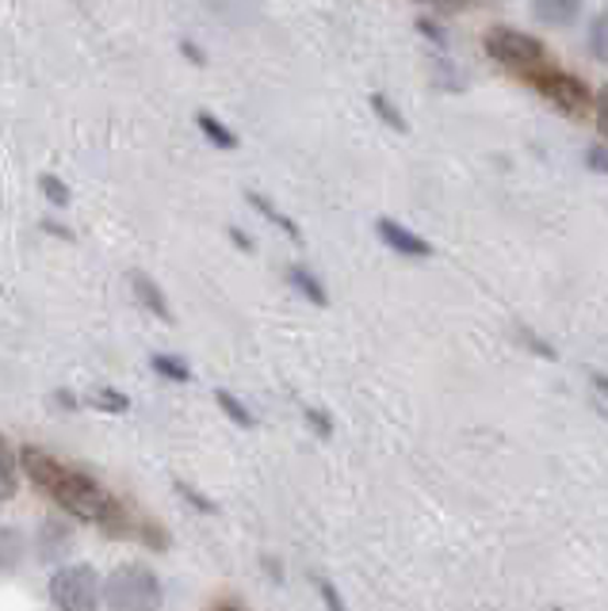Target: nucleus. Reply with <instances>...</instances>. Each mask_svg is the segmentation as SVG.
I'll return each instance as SVG.
<instances>
[{"label": "nucleus", "instance_id": "obj_1", "mask_svg": "<svg viewBox=\"0 0 608 611\" xmlns=\"http://www.w3.org/2000/svg\"><path fill=\"white\" fill-rule=\"evenodd\" d=\"M103 604L111 611H165L162 577L142 562H123L103 581Z\"/></svg>", "mask_w": 608, "mask_h": 611}, {"label": "nucleus", "instance_id": "obj_2", "mask_svg": "<svg viewBox=\"0 0 608 611\" xmlns=\"http://www.w3.org/2000/svg\"><path fill=\"white\" fill-rule=\"evenodd\" d=\"M483 46L498 66L513 69V74H521V77H532V74H540V69H548V51H543L540 38L524 35V31H517V27H506V23L486 31Z\"/></svg>", "mask_w": 608, "mask_h": 611}, {"label": "nucleus", "instance_id": "obj_3", "mask_svg": "<svg viewBox=\"0 0 608 611\" xmlns=\"http://www.w3.org/2000/svg\"><path fill=\"white\" fill-rule=\"evenodd\" d=\"M46 592H51L58 611H100V577L85 562L54 569L51 581H46Z\"/></svg>", "mask_w": 608, "mask_h": 611}, {"label": "nucleus", "instance_id": "obj_4", "mask_svg": "<svg viewBox=\"0 0 608 611\" xmlns=\"http://www.w3.org/2000/svg\"><path fill=\"white\" fill-rule=\"evenodd\" d=\"M528 80H532L535 92H540L551 108L563 111V115L582 119L589 111V88H586V80H578L574 74H563V69H540V74H532Z\"/></svg>", "mask_w": 608, "mask_h": 611}, {"label": "nucleus", "instance_id": "obj_5", "mask_svg": "<svg viewBox=\"0 0 608 611\" xmlns=\"http://www.w3.org/2000/svg\"><path fill=\"white\" fill-rule=\"evenodd\" d=\"M15 463L23 466V474H27L43 493L54 486V478H58V470H62L58 458H54L51 452H43V447H23V452H15Z\"/></svg>", "mask_w": 608, "mask_h": 611}, {"label": "nucleus", "instance_id": "obj_6", "mask_svg": "<svg viewBox=\"0 0 608 611\" xmlns=\"http://www.w3.org/2000/svg\"><path fill=\"white\" fill-rule=\"evenodd\" d=\"M375 230H379V237L387 241L395 253H402V256H429V253H433L425 237H418L413 230L398 226L395 219H379V222H375Z\"/></svg>", "mask_w": 608, "mask_h": 611}, {"label": "nucleus", "instance_id": "obj_7", "mask_svg": "<svg viewBox=\"0 0 608 611\" xmlns=\"http://www.w3.org/2000/svg\"><path fill=\"white\" fill-rule=\"evenodd\" d=\"M528 12H532V20L543 23V27H571L582 15V4L578 0H535Z\"/></svg>", "mask_w": 608, "mask_h": 611}, {"label": "nucleus", "instance_id": "obj_8", "mask_svg": "<svg viewBox=\"0 0 608 611\" xmlns=\"http://www.w3.org/2000/svg\"><path fill=\"white\" fill-rule=\"evenodd\" d=\"M131 287H134V295H139V302L146 306L154 318L173 321V310H169V302H165V291L154 284V279H150V276H131Z\"/></svg>", "mask_w": 608, "mask_h": 611}, {"label": "nucleus", "instance_id": "obj_9", "mask_svg": "<svg viewBox=\"0 0 608 611\" xmlns=\"http://www.w3.org/2000/svg\"><path fill=\"white\" fill-rule=\"evenodd\" d=\"M287 284H291L299 295H307V302H314V306H325V302H330V299H325V287L314 279V271L302 268V264H295V268H287Z\"/></svg>", "mask_w": 608, "mask_h": 611}, {"label": "nucleus", "instance_id": "obj_10", "mask_svg": "<svg viewBox=\"0 0 608 611\" xmlns=\"http://www.w3.org/2000/svg\"><path fill=\"white\" fill-rule=\"evenodd\" d=\"M589 54H594L601 66H608V8H601V12L589 20Z\"/></svg>", "mask_w": 608, "mask_h": 611}, {"label": "nucleus", "instance_id": "obj_11", "mask_svg": "<svg viewBox=\"0 0 608 611\" xmlns=\"http://www.w3.org/2000/svg\"><path fill=\"white\" fill-rule=\"evenodd\" d=\"M250 203H253V207H257V211L264 214V219H268V222H272V226H276V230H284V233H287V237H295V241H299V237H302V233H299V226H295V222H291V219H287V214H284V211H279V207H276V203H268V199H264V196H257V191H250Z\"/></svg>", "mask_w": 608, "mask_h": 611}, {"label": "nucleus", "instance_id": "obj_12", "mask_svg": "<svg viewBox=\"0 0 608 611\" xmlns=\"http://www.w3.org/2000/svg\"><path fill=\"white\" fill-rule=\"evenodd\" d=\"M196 123H199V131H203L207 138H211L219 149H234V146H237L234 131H226V126L219 123V115H211V111H199V115H196Z\"/></svg>", "mask_w": 608, "mask_h": 611}, {"label": "nucleus", "instance_id": "obj_13", "mask_svg": "<svg viewBox=\"0 0 608 611\" xmlns=\"http://www.w3.org/2000/svg\"><path fill=\"white\" fill-rule=\"evenodd\" d=\"M214 401H219V409H222V413H226L234 424H242V429H253V424H257V421H253V413H250V409H245L242 401H237L230 390H214Z\"/></svg>", "mask_w": 608, "mask_h": 611}, {"label": "nucleus", "instance_id": "obj_14", "mask_svg": "<svg viewBox=\"0 0 608 611\" xmlns=\"http://www.w3.org/2000/svg\"><path fill=\"white\" fill-rule=\"evenodd\" d=\"M372 108H375V115H379L383 123L390 126V131L406 134V119H402V111H398L395 103L387 100V96H383V92H375V96H372Z\"/></svg>", "mask_w": 608, "mask_h": 611}, {"label": "nucleus", "instance_id": "obj_15", "mask_svg": "<svg viewBox=\"0 0 608 611\" xmlns=\"http://www.w3.org/2000/svg\"><path fill=\"white\" fill-rule=\"evenodd\" d=\"M150 364H154L157 375H165V379H173V382H188L191 379V371L184 367L180 356H154Z\"/></svg>", "mask_w": 608, "mask_h": 611}, {"label": "nucleus", "instance_id": "obj_16", "mask_svg": "<svg viewBox=\"0 0 608 611\" xmlns=\"http://www.w3.org/2000/svg\"><path fill=\"white\" fill-rule=\"evenodd\" d=\"M15 452H12V444H8L4 436H0V486H12V474H15Z\"/></svg>", "mask_w": 608, "mask_h": 611}, {"label": "nucleus", "instance_id": "obj_17", "mask_svg": "<svg viewBox=\"0 0 608 611\" xmlns=\"http://www.w3.org/2000/svg\"><path fill=\"white\" fill-rule=\"evenodd\" d=\"M517 341H524L528 348L535 352V356H543V359H555V348H551L548 341H540V336H535V333H532V329H528V325H521V329H517Z\"/></svg>", "mask_w": 608, "mask_h": 611}, {"label": "nucleus", "instance_id": "obj_18", "mask_svg": "<svg viewBox=\"0 0 608 611\" xmlns=\"http://www.w3.org/2000/svg\"><path fill=\"white\" fill-rule=\"evenodd\" d=\"M314 585H318V592H322V600H325V611H349L345 608V597L333 589V581H325V577H314Z\"/></svg>", "mask_w": 608, "mask_h": 611}, {"label": "nucleus", "instance_id": "obj_19", "mask_svg": "<svg viewBox=\"0 0 608 611\" xmlns=\"http://www.w3.org/2000/svg\"><path fill=\"white\" fill-rule=\"evenodd\" d=\"M43 191H46V199H51L54 207H66L69 203V188L58 180V176H43Z\"/></svg>", "mask_w": 608, "mask_h": 611}, {"label": "nucleus", "instance_id": "obj_20", "mask_svg": "<svg viewBox=\"0 0 608 611\" xmlns=\"http://www.w3.org/2000/svg\"><path fill=\"white\" fill-rule=\"evenodd\" d=\"M586 165L594 168V173L608 176V149H605V146H589V153H586Z\"/></svg>", "mask_w": 608, "mask_h": 611}, {"label": "nucleus", "instance_id": "obj_21", "mask_svg": "<svg viewBox=\"0 0 608 611\" xmlns=\"http://www.w3.org/2000/svg\"><path fill=\"white\" fill-rule=\"evenodd\" d=\"M96 406H100V409H115V413H126V398H119L115 390H100Z\"/></svg>", "mask_w": 608, "mask_h": 611}, {"label": "nucleus", "instance_id": "obj_22", "mask_svg": "<svg viewBox=\"0 0 608 611\" xmlns=\"http://www.w3.org/2000/svg\"><path fill=\"white\" fill-rule=\"evenodd\" d=\"M597 131H601V138H608V88L597 92Z\"/></svg>", "mask_w": 608, "mask_h": 611}, {"label": "nucleus", "instance_id": "obj_23", "mask_svg": "<svg viewBox=\"0 0 608 611\" xmlns=\"http://www.w3.org/2000/svg\"><path fill=\"white\" fill-rule=\"evenodd\" d=\"M307 421L314 424L318 436H330V416H325V413H318V409H307Z\"/></svg>", "mask_w": 608, "mask_h": 611}, {"label": "nucleus", "instance_id": "obj_24", "mask_svg": "<svg viewBox=\"0 0 608 611\" xmlns=\"http://www.w3.org/2000/svg\"><path fill=\"white\" fill-rule=\"evenodd\" d=\"M418 27H421V35H429L433 43H444V35H440V27L433 20H418Z\"/></svg>", "mask_w": 608, "mask_h": 611}, {"label": "nucleus", "instance_id": "obj_25", "mask_svg": "<svg viewBox=\"0 0 608 611\" xmlns=\"http://www.w3.org/2000/svg\"><path fill=\"white\" fill-rule=\"evenodd\" d=\"M594 390H597V393H601V398L608 401V375H601V371H597V375H594Z\"/></svg>", "mask_w": 608, "mask_h": 611}, {"label": "nucleus", "instance_id": "obj_26", "mask_svg": "<svg viewBox=\"0 0 608 611\" xmlns=\"http://www.w3.org/2000/svg\"><path fill=\"white\" fill-rule=\"evenodd\" d=\"M184 54H188V58L196 62V66H203V54H199V51H196V46H191V43H184Z\"/></svg>", "mask_w": 608, "mask_h": 611}, {"label": "nucleus", "instance_id": "obj_27", "mask_svg": "<svg viewBox=\"0 0 608 611\" xmlns=\"http://www.w3.org/2000/svg\"><path fill=\"white\" fill-rule=\"evenodd\" d=\"M234 241H237V245L245 248V253H250V248H253V245H250V237H245V233H237V230H234Z\"/></svg>", "mask_w": 608, "mask_h": 611}, {"label": "nucleus", "instance_id": "obj_28", "mask_svg": "<svg viewBox=\"0 0 608 611\" xmlns=\"http://www.w3.org/2000/svg\"><path fill=\"white\" fill-rule=\"evenodd\" d=\"M214 611H242V608H237V604H219Z\"/></svg>", "mask_w": 608, "mask_h": 611}, {"label": "nucleus", "instance_id": "obj_29", "mask_svg": "<svg viewBox=\"0 0 608 611\" xmlns=\"http://www.w3.org/2000/svg\"><path fill=\"white\" fill-rule=\"evenodd\" d=\"M551 611H563V608H551Z\"/></svg>", "mask_w": 608, "mask_h": 611}]
</instances>
